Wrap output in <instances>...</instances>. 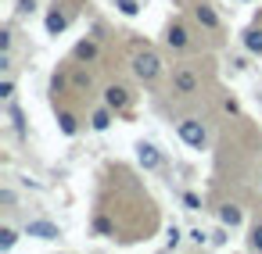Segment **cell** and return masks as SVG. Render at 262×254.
<instances>
[{"instance_id": "6da1fadb", "label": "cell", "mask_w": 262, "mask_h": 254, "mask_svg": "<svg viewBox=\"0 0 262 254\" xmlns=\"http://www.w3.org/2000/svg\"><path fill=\"white\" fill-rule=\"evenodd\" d=\"M133 75H137L140 83L158 79V75H162V58H158L155 50H137V54H133Z\"/></svg>"}, {"instance_id": "7a4b0ae2", "label": "cell", "mask_w": 262, "mask_h": 254, "mask_svg": "<svg viewBox=\"0 0 262 254\" xmlns=\"http://www.w3.org/2000/svg\"><path fill=\"white\" fill-rule=\"evenodd\" d=\"M176 133H180V140H183L187 147H194V150H205V143H208V129H205L198 118H180Z\"/></svg>"}, {"instance_id": "3957f363", "label": "cell", "mask_w": 262, "mask_h": 254, "mask_svg": "<svg viewBox=\"0 0 262 254\" xmlns=\"http://www.w3.org/2000/svg\"><path fill=\"white\" fill-rule=\"evenodd\" d=\"M26 236H36V240H61L65 233H61V225H54V222H47V218H33V222H26Z\"/></svg>"}, {"instance_id": "277c9868", "label": "cell", "mask_w": 262, "mask_h": 254, "mask_svg": "<svg viewBox=\"0 0 262 254\" xmlns=\"http://www.w3.org/2000/svg\"><path fill=\"white\" fill-rule=\"evenodd\" d=\"M198 83H201V79H198V72H194V68H187V65H180V68L172 72V90H176V93H194V90H198Z\"/></svg>"}, {"instance_id": "5b68a950", "label": "cell", "mask_w": 262, "mask_h": 254, "mask_svg": "<svg viewBox=\"0 0 262 254\" xmlns=\"http://www.w3.org/2000/svg\"><path fill=\"white\" fill-rule=\"evenodd\" d=\"M194 22H198L201 29H208V33L219 29V15H215L212 4H205V0H198V4H194Z\"/></svg>"}, {"instance_id": "8992f818", "label": "cell", "mask_w": 262, "mask_h": 254, "mask_svg": "<svg viewBox=\"0 0 262 254\" xmlns=\"http://www.w3.org/2000/svg\"><path fill=\"white\" fill-rule=\"evenodd\" d=\"M104 104H108L112 111H126V108H129V90L119 86V83H112V86L104 90Z\"/></svg>"}, {"instance_id": "52a82bcc", "label": "cell", "mask_w": 262, "mask_h": 254, "mask_svg": "<svg viewBox=\"0 0 262 254\" xmlns=\"http://www.w3.org/2000/svg\"><path fill=\"white\" fill-rule=\"evenodd\" d=\"M137 161H140L147 172H155V168L162 165V154H158L155 143H137Z\"/></svg>"}, {"instance_id": "ba28073f", "label": "cell", "mask_w": 262, "mask_h": 254, "mask_svg": "<svg viewBox=\"0 0 262 254\" xmlns=\"http://www.w3.org/2000/svg\"><path fill=\"white\" fill-rule=\"evenodd\" d=\"M165 43H169L172 50H183V47L190 43V36H187V26H183V22H172V26H169V33H165Z\"/></svg>"}, {"instance_id": "9c48e42d", "label": "cell", "mask_w": 262, "mask_h": 254, "mask_svg": "<svg viewBox=\"0 0 262 254\" xmlns=\"http://www.w3.org/2000/svg\"><path fill=\"white\" fill-rule=\"evenodd\" d=\"M65 29H69V15H65L61 8H54V11L47 15V33L58 36V33H65Z\"/></svg>"}, {"instance_id": "30bf717a", "label": "cell", "mask_w": 262, "mask_h": 254, "mask_svg": "<svg viewBox=\"0 0 262 254\" xmlns=\"http://www.w3.org/2000/svg\"><path fill=\"white\" fill-rule=\"evenodd\" d=\"M241 218H244V215H241V208H237V204H223V208H219V222H223V225L237 229V225H241Z\"/></svg>"}, {"instance_id": "8fae6325", "label": "cell", "mask_w": 262, "mask_h": 254, "mask_svg": "<svg viewBox=\"0 0 262 254\" xmlns=\"http://www.w3.org/2000/svg\"><path fill=\"white\" fill-rule=\"evenodd\" d=\"M76 58H79V61H97V43H94V40L76 43Z\"/></svg>"}, {"instance_id": "7c38bea8", "label": "cell", "mask_w": 262, "mask_h": 254, "mask_svg": "<svg viewBox=\"0 0 262 254\" xmlns=\"http://www.w3.org/2000/svg\"><path fill=\"white\" fill-rule=\"evenodd\" d=\"M244 47H248L251 54H262V29H248V33H244Z\"/></svg>"}, {"instance_id": "4fadbf2b", "label": "cell", "mask_w": 262, "mask_h": 254, "mask_svg": "<svg viewBox=\"0 0 262 254\" xmlns=\"http://www.w3.org/2000/svg\"><path fill=\"white\" fill-rule=\"evenodd\" d=\"M58 122H61V133H65V136H76V133H79V122H76V115L61 111V115H58Z\"/></svg>"}, {"instance_id": "5bb4252c", "label": "cell", "mask_w": 262, "mask_h": 254, "mask_svg": "<svg viewBox=\"0 0 262 254\" xmlns=\"http://www.w3.org/2000/svg\"><path fill=\"white\" fill-rule=\"evenodd\" d=\"M94 229H97V236H115V225H112L108 215H97L94 218Z\"/></svg>"}, {"instance_id": "9a60e30c", "label": "cell", "mask_w": 262, "mask_h": 254, "mask_svg": "<svg viewBox=\"0 0 262 254\" xmlns=\"http://www.w3.org/2000/svg\"><path fill=\"white\" fill-rule=\"evenodd\" d=\"M15 243H18V233L11 225H4V229H0V250H11Z\"/></svg>"}, {"instance_id": "2e32d148", "label": "cell", "mask_w": 262, "mask_h": 254, "mask_svg": "<svg viewBox=\"0 0 262 254\" xmlns=\"http://www.w3.org/2000/svg\"><path fill=\"white\" fill-rule=\"evenodd\" d=\"M115 8H119L126 18H133V15H140V0H115Z\"/></svg>"}, {"instance_id": "e0dca14e", "label": "cell", "mask_w": 262, "mask_h": 254, "mask_svg": "<svg viewBox=\"0 0 262 254\" xmlns=\"http://www.w3.org/2000/svg\"><path fill=\"white\" fill-rule=\"evenodd\" d=\"M90 125H94V129H97V133H104V129H108V125H112V115H108V111H97V115H94V118H90Z\"/></svg>"}, {"instance_id": "ac0fdd59", "label": "cell", "mask_w": 262, "mask_h": 254, "mask_svg": "<svg viewBox=\"0 0 262 254\" xmlns=\"http://www.w3.org/2000/svg\"><path fill=\"white\" fill-rule=\"evenodd\" d=\"M8 115H11V122H15V129H18V133L26 136V122H22V108H18V104H11V111H8Z\"/></svg>"}, {"instance_id": "d6986e66", "label": "cell", "mask_w": 262, "mask_h": 254, "mask_svg": "<svg viewBox=\"0 0 262 254\" xmlns=\"http://www.w3.org/2000/svg\"><path fill=\"white\" fill-rule=\"evenodd\" d=\"M183 208L187 211H201V197L198 193H183Z\"/></svg>"}, {"instance_id": "ffe728a7", "label": "cell", "mask_w": 262, "mask_h": 254, "mask_svg": "<svg viewBox=\"0 0 262 254\" xmlns=\"http://www.w3.org/2000/svg\"><path fill=\"white\" fill-rule=\"evenodd\" d=\"M187 236H190V243H198V247H205V243H208V236H212V233H205V229H190V233H187Z\"/></svg>"}, {"instance_id": "44dd1931", "label": "cell", "mask_w": 262, "mask_h": 254, "mask_svg": "<svg viewBox=\"0 0 262 254\" xmlns=\"http://www.w3.org/2000/svg\"><path fill=\"white\" fill-rule=\"evenodd\" d=\"M248 247H251V250H262V225H255V229H251V240H248Z\"/></svg>"}, {"instance_id": "7402d4cb", "label": "cell", "mask_w": 262, "mask_h": 254, "mask_svg": "<svg viewBox=\"0 0 262 254\" xmlns=\"http://www.w3.org/2000/svg\"><path fill=\"white\" fill-rule=\"evenodd\" d=\"M0 97H4V100H11V97H15V83H11V79L0 83Z\"/></svg>"}, {"instance_id": "603a6c76", "label": "cell", "mask_w": 262, "mask_h": 254, "mask_svg": "<svg viewBox=\"0 0 262 254\" xmlns=\"http://www.w3.org/2000/svg\"><path fill=\"white\" fill-rule=\"evenodd\" d=\"M36 11V0H18V15H33Z\"/></svg>"}, {"instance_id": "cb8c5ba5", "label": "cell", "mask_w": 262, "mask_h": 254, "mask_svg": "<svg viewBox=\"0 0 262 254\" xmlns=\"http://www.w3.org/2000/svg\"><path fill=\"white\" fill-rule=\"evenodd\" d=\"M169 247H180V225H169Z\"/></svg>"}, {"instance_id": "d4e9b609", "label": "cell", "mask_w": 262, "mask_h": 254, "mask_svg": "<svg viewBox=\"0 0 262 254\" xmlns=\"http://www.w3.org/2000/svg\"><path fill=\"white\" fill-rule=\"evenodd\" d=\"M212 243H215V247H223V243H226V225H223V229H215V233H212Z\"/></svg>"}, {"instance_id": "484cf974", "label": "cell", "mask_w": 262, "mask_h": 254, "mask_svg": "<svg viewBox=\"0 0 262 254\" xmlns=\"http://www.w3.org/2000/svg\"><path fill=\"white\" fill-rule=\"evenodd\" d=\"M0 204L11 208V204H15V193H11V190H0Z\"/></svg>"}, {"instance_id": "4316f807", "label": "cell", "mask_w": 262, "mask_h": 254, "mask_svg": "<svg viewBox=\"0 0 262 254\" xmlns=\"http://www.w3.org/2000/svg\"><path fill=\"white\" fill-rule=\"evenodd\" d=\"M0 47H4V50H11V29H4V33H0Z\"/></svg>"}]
</instances>
